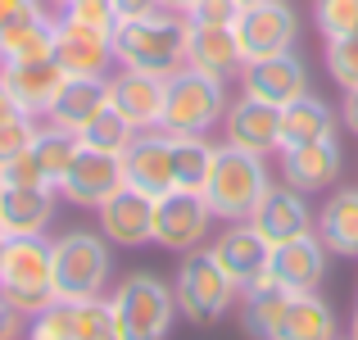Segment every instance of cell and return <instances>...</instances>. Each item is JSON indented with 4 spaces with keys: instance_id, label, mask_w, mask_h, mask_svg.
Listing matches in <instances>:
<instances>
[{
    "instance_id": "cell-30",
    "label": "cell",
    "mask_w": 358,
    "mask_h": 340,
    "mask_svg": "<svg viewBox=\"0 0 358 340\" xmlns=\"http://www.w3.org/2000/svg\"><path fill=\"white\" fill-rule=\"evenodd\" d=\"M50 55H55V14L9 27L0 36V64H27V59H50Z\"/></svg>"
},
{
    "instance_id": "cell-23",
    "label": "cell",
    "mask_w": 358,
    "mask_h": 340,
    "mask_svg": "<svg viewBox=\"0 0 358 340\" xmlns=\"http://www.w3.org/2000/svg\"><path fill=\"white\" fill-rule=\"evenodd\" d=\"M55 209H59V195L50 186H0V222H5L9 241L45 236L55 222Z\"/></svg>"
},
{
    "instance_id": "cell-24",
    "label": "cell",
    "mask_w": 358,
    "mask_h": 340,
    "mask_svg": "<svg viewBox=\"0 0 358 340\" xmlns=\"http://www.w3.org/2000/svg\"><path fill=\"white\" fill-rule=\"evenodd\" d=\"M268 340H341V323H336L331 299H327L322 290L290 295Z\"/></svg>"
},
{
    "instance_id": "cell-16",
    "label": "cell",
    "mask_w": 358,
    "mask_h": 340,
    "mask_svg": "<svg viewBox=\"0 0 358 340\" xmlns=\"http://www.w3.org/2000/svg\"><path fill=\"white\" fill-rule=\"evenodd\" d=\"M209 254L218 259V268L236 281L241 290L268 281V259H272V245L254 232L250 222H227L218 236L209 241Z\"/></svg>"
},
{
    "instance_id": "cell-31",
    "label": "cell",
    "mask_w": 358,
    "mask_h": 340,
    "mask_svg": "<svg viewBox=\"0 0 358 340\" xmlns=\"http://www.w3.org/2000/svg\"><path fill=\"white\" fill-rule=\"evenodd\" d=\"M136 141V127H131L127 118L114 109V105H105L96 113V118L87 122V127L78 132V146H87V150H100V155H127V146Z\"/></svg>"
},
{
    "instance_id": "cell-11",
    "label": "cell",
    "mask_w": 358,
    "mask_h": 340,
    "mask_svg": "<svg viewBox=\"0 0 358 340\" xmlns=\"http://www.w3.org/2000/svg\"><path fill=\"white\" fill-rule=\"evenodd\" d=\"M122 186H127V177H122V159L118 155H100V150L78 146V155H73V164L64 168L55 195H59L64 204H73V209H100V204H105L109 195H118Z\"/></svg>"
},
{
    "instance_id": "cell-10",
    "label": "cell",
    "mask_w": 358,
    "mask_h": 340,
    "mask_svg": "<svg viewBox=\"0 0 358 340\" xmlns=\"http://www.w3.org/2000/svg\"><path fill=\"white\" fill-rule=\"evenodd\" d=\"M55 64L69 78H109L114 73V32L55 14Z\"/></svg>"
},
{
    "instance_id": "cell-32",
    "label": "cell",
    "mask_w": 358,
    "mask_h": 340,
    "mask_svg": "<svg viewBox=\"0 0 358 340\" xmlns=\"http://www.w3.org/2000/svg\"><path fill=\"white\" fill-rule=\"evenodd\" d=\"M32 155H36V164H41L45 182L59 186L64 168H69L73 155H78V136L64 132V127H55V122H41V127H36V141H32Z\"/></svg>"
},
{
    "instance_id": "cell-29",
    "label": "cell",
    "mask_w": 358,
    "mask_h": 340,
    "mask_svg": "<svg viewBox=\"0 0 358 340\" xmlns=\"http://www.w3.org/2000/svg\"><path fill=\"white\" fill-rule=\"evenodd\" d=\"M168 141H173V186L177 191H204L218 146L209 136H168Z\"/></svg>"
},
{
    "instance_id": "cell-41",
    "label": "cell",
    "mask_w": 358,
    "mask_h": 340,
    "mask_svg": "<svg viewBox=\"0 0 358 340\" xmlns=\"http://www.w3.org/2000/svg\"><path fill=\"white\" fill-rule=\"evenodd\" d=\"M236 0H200V5L191 9V23H231V18H236Z\"/></svg>"
},
{
    "instance_id": "cell-5",
    "label": "cell",
    "mask_w": 358,
    "mask_h": 340,
    "mask_svg": "<svg viewBox=\"0 0 358 340\" xmlns=\"http://www.w3.org/2000/svg\"><path fill=\"white\" fill-rule=\"evenodd\" d=\"M227 82H213L195 69H182L177 78L164 82V118L159 127L168 136H209L213 127H222L227 113Z\"/></svg>"
},
{
    "instance_id": "cell-1",
    "label": "cell",
    "mask_w": 358,
    "mask_h": 340,
    "mask_svg": "<svg viewBox=\"0 0 358 340\" xmlns=\"http://www.w3.org/2000/svg\"><path fill=\"white\" fill-rule=\"evenodd\" d=\"M186 14L155 9L145 18H122L114 27V59L118 69H136L150 78H177L186 69Z\"/></svg>"
},
{
    "instance_id": "cell-39",
    "label": "cell",
    "mask_w": 358,
    "mask_h": 340,
    "mask_svg": "<svg viewBox=\"0 0 358 340\" xmlns=\"http://www.w3.org/2000/svg\"><path fill=\"white\" fill-rule=\"evenodd\" d=\"M45 14H55L45 0H0V36H5L9 27H23V23L45 18Z\"/></svg>"
},
{
    "instance_id": "cell-34",
    "label": "cell",
    "mask_w": 358,
    "mask_h": 340,
    "mask_svg": "<svg viewBox=\"0 0 358 340\" xmlns=\"http://www.w3.org/2000/svg\"><path fill=\"white\" fill-rule=\"evenodd\" d=\"M313 23L322 41H345L358 32V0H313Z\"/></svg>"
},
{
    "instance_id": "cell-3",
    "label": "cell",
    "mask_w": 358,
    "mask_h": 340,
    "mask_svg": "<svg viewBox=\"0 0 358 340\" xmlns=\"http://www.w3.org/2000/svg\"><path fill=\"white\" fill-rule=\"evenodd\" d=\"M268 186H272L268 159L245 155V150H231V146H218L209 182H204L200 195L209 200V209L218 213V222H250V213L259 209Z\"/></svg>"
},
{
    "instance_id": "cell-42",
    "label": "cell",
    "mask_w": 358,
    "mask_h": 340,
    "mask_svg": "<svg viewBox=\"0 0 358 340\" xmlns=\"http://www.w3.org/2000/svg\"><path fill=\"white\" fill-rule=\"evenodd\" d=\"M27 336V318L0 295V340H23Z\"/></svg>"
},
{
    "instance_id": "cell-15",
    "label": "cell",
    "mask_w": 358,
    "mask_h": 340,
    "mask_svg": "<svg viewBox=\"0 0 358 340\" xmlns=\"http://www.w3.org/2000/svg\"><path fill=\"white\" fill-rule=\"evenodd\" d=\"M341 168H345V155H341V141L336 136L308 141V146H295V150H277L281 182L304 191V195L331 191V186L341 182Z\"/></svg>"
},
{
    "instance_id": "cell-33",
    "label": "cell",
    "mask_w": 358,
    "mask_h": 340,
    "mask_svg": "<svg viewBox=\"0 0 358 340\" xmlns=\"http://www.w3.org/2000/svg\"><path fill=\"white\" fill-rule=\"evenodd\" d=\"M73 340H122L118 318H114V299L109 295L73 299Z\"/></svg>"
},
{
    "instance_id": "cell-40",
    "label": "cell",
    "mask_w": 358,
    "mask_h": 340,
    "mask_svg": "<svg viewBox=\"0 0 358 340\" xmlns=\"http://www.w3.org/2000/svg\"><path fill=\"white\" fill-rule=\"evenodd\" d=\"M0 177H5V186H50L45 182V173H41V164H36V155L32 150H23L18 159H9L5 168H0ZM55 191V186H50Z\"/></svg>"
},
{
    "instance_id": "cell-20",
    "label": "cell",
    "mask_w": 358,
    "mask_h": 340,
    "mask_svg": "<svg viewBox=\"0 0 358 340\" xmlns=\"http://www.w3.org/2000/svg\"><path fill=\"white\" fill-rule=\"evenodd\" d=\"M191 23V18H186ZM186 69L204 73L213 82H231L241 78L245 59H241V45L231 36V23H191L186 27Z\"/></svg>"
},
{
    "instance_id": "cell-7",
    "label": "cell",
    "mask_w": 358,
    "mask_h": 340,
    "mask_svg": "<svg viewBox=\"0 0 358 340\" xmlns=\"http://www.w3.org/2000/svg\"><path fill=\"white\" fill-rule=\"evenodd\" d=\"M173 295H177V309H182L191 323L204 327V323H218L227 309H236L241 286L218 268V259H213L209 245H204V250L182 254L177 277H173Z\"/></svg>"
},
{
    "instance_id": "cell-2",
    "label": "cell",
    "mask_w": 358,
    "mask_h": 340,
    "mask_svg": "<svg viewBox=\"0 0 358 340\" xmlns=\"http://www.w3.org/2000/svg\"><path fill=\"white\" fill-rule=\"evenodd\" d=\"M55 295L59 299H96L114 286V245L91 227H73L50 241Z\"/></svg>"
},
{
    "instance_id": "cell-48",
    "label": "cell",
    "mask_w": 358,
    "mask_h": 340,
    "mask_svg": "<svg viewBox=\"0 0 358 340\" xmlns=\"http://www.w3.org/2000/svg\"><path fill=\"white\" fill-rule=\"evenodd\" d=\"M5 245H9V236L0 232V268H5Z\"/></svg>"
},
{
    "instance_id": "cell-8",
    "label": "cell",
    "mask_w": 358,
    "mask_h": 340,
    "mask_svg": "<svg viewBox=\"0 0 358 340\" xmlns=\"http://www.w3.org/2000/svg\"><path fill=\"white\" fill-rule=\"evenodd\" d=\"M231 36L241 45V59H272V55L295 50L299 41V14L290 0H259V5H241L231 18Z\"/></svg>"
},
{
    "instance_id": "cell-22",
    "label": "cell",
    "mask_w": 358,
    "mask_h": 340,
    "mask_svg": "<svg viewBox=\"0 0 358 340\" xmlns=\"http://www.w3.org/2000/svg\"><path fill=\"white\" fill-rule=\"evenodd\" d=\"M109 105L136 132L159 127V118H164V78H150V73H136V69L109 73Z\"/></svg>"
},
{
    "instance_id": "cell-13",
    "label": "cell",
    "mask_w": 358,
    "mask_h": 340,
    "mask_svg": "<svg viewBox=\"0 0 358 340\" xmlns=\"http://www.w3.org/2000/svg\"><path fill=\"white\" fill-rule=\"evenodd\" d=\"M222 146L259 155V159L277 155L281 150V109L241 91L236 100H227V113H222Z\"/></svg>"
},
{
    "instance_id": "cell-43",
    "label": "cell",
    "mask_w": 358,
    "mask_h": 340,
    "mask_svg": "<svg viewBox=\"0 0 358 340\" xmlns=\"http://www.w3.org/2000/svg\"><path fill=\"white\" fill-rule=\"evenodd\" d=\"M155 9H164V0H114L118 23L122 18H145V14H155Z\"/></svg>"
},
{
    "instance_id": "cell-19",
    "label": "cell",
    "mask_w": 358,
    "mask_h": 340,
    "mask_svg": "<svg viewBox=\"0 0 358 340\" xmlns=\"http://www.w3.org/2000/svg\"><path fill=\"white\" fill-rule=\"evenodd\" d=\"M313 218L317 213L308 209L304 191H295V186H286V182H272L268 195L259 200V209L250 213V227L268 245H281V241H295V236L313 232Z\"/></svg>"
},
{
    "instance_id": "cell-46",
    "label": "cell",
    "mask_w": 358,
    "mask_h": 340,
    "mask_svg": "<svg viewBox=\"0 0 358 340\" xmlns=\"http://www.w3.org/2000/svg\"><path fill=\"white\" fill-rule=\"evenodd\" d=\"M195 5H200V0H164V9H173V14H191Z\"/></svg>"
},
{
    "instance_id": "cell-50",
    "label": "cell",
    "mask_w": 358,
    "mask_h": 340,
    "mask_svg": "<svg viewBox=\"0 0 358 340\" xmlns=\"http://www.w3.org/2000/svg\"><path fill=\"white\" fill-rule=\"evenodd\" d=\"M0 186H5V177H0Z\"/></svg>"
},
{
    "instance_id": "cell-28",
    "label": "cell",
    "mask_w": 358,
    "mask_h": 340,
    "mask_svg": "<svg viewBox=\"0 0 358 340\" xmlns=\"http://www.w3.org/2000/svg\"><path fill=\"white\" fill-rule=\"evenodd\" d=\"M286 299L290 295L281 286H272V281H259V286L241 290V299H236L241 332L250 336V340H268L272 327H277V318H281V309H286Z\"/></svg>"
},
{
    "instance_id": "cell-36",
    "label": "cell",
    "mask_w": 358,
    "mask_h": 340,
    "mask_svg": "<svg viewBox=\"0 0 358 340\" xmlns=\"http://www.w3.org/2000/svg\"><path fill=\"white\" fill-rule=\"evenodd\" d=\"M327 73L341 91L358 87V32L345 36V41H327Z\"/></svg>"
},
{
    "instance_id": "cell-21",
    "label": "cell",
    "mask_w": 358,
    "mask_h": 340,
    "mask_svg": "<svg viewBox=\"0 0 358 340\" xmlns=\"http://www.w3.org/2000/svg\"><path fill=\"white\" fill-rule=\"evenodd\" d=\"M0 78H5L9 96L18 100V109L32 113V118H45L59 96V87L69 82V73L50 59H27V64H0Z\"/></svg>"
},
{
    "instance_id": "cell-38",
    "label": "cell",
    "mask_w": 358,
    "mask_h": 340,
    "mask_svg": "<svg viewBox=\"0 0 358 340\" xmlns=\"http://www.w3.org/2000/svg\"><path fill=\"white\" fill-rule=\"evenodd\" d=\"M59 14L78 18V23H91V27H105V32H114V27H118L114 0H64Z\"/></svg>"
},
{
    "instance_id": "cell-4",
    "label": "cell",
    "mask_w": 358,
    "mask_h": 340,
    "mask_svg": "<svg viewBox=\"0 0 358 340\" xmlns=\"http://www.w3.org/2000/svg\"><path fill=\"white\" fill-rule=\"evenodd\" d=\"M109 299H114L122 340H168L177 313H182L173 286L164 277H155V272H127Z\"/></svg>"
},
{
    "instance_id": "cell-9",
    "label": "cell",
    "mask_w": 358,
    "mask_h": 340,
    "mask_svg": "<svg viewBox=\"0 0 358 340\" xmlns=\"http://www.w3.org/2000/svg\"><path fill=\"white\" fill-rule=\"evenodd\" d=\"M218 227V213L209 209L200 191H168L155 200V245L173 254H191V250H204V241L213 236Z\"/></svg>"
},
{
    "instance_id": "cell-27",
    "label": "cell",
    "mask_w": 358,
    "mask_h": 340,
    "mask_svg": "<svg viewBox=\"0 0 358 340\" xmlns=\"http://www.w3.org/2000/svg\"><path fill=\"white\" fill-rule=\"evenodd\" d=\"M336 113L322 96H299L295 105L281 109V150H295V146H308V141H322V136H336Z\"/></svg>"
},
{
    "instance_id": "cell-6",
    "label": "cell",
    "mask_w": 358,
    "mask_h": 340,
    "mask_svg": "<svg viewBox=\"0 0 358 340\" xmlns=\"http://www.w3.org/2000/svg\"><path fill=\"white\" fill-rule=\"evenodd\" d=\"M0 295L23 318L41 313L55 295V263H50V236H18L5 245V268H0Z\"/></svg>"
},
{
    "instance_id": "cell-35",
    "label": "cell",
    "mask_w": 358,
    "mask_h": 340,
    "mask_svg": "<svg viewBox=\"0 0 358 340\" xmlns=\"http://www.w3.org/2000/svg\"><path fill=\"white\" fill-rule=\"evenodd\" d=\"M23 340H73V299H50L41 313H32Z\"/></svg>"
},
{
    "instance_id": "cell-49",
    "label": "cell",
    "mask_w": 358,
    "mask_h": 340,
    "mask_svg": "<svg viewBox=\"0 0 358 340\" xmlns=\"http://www.w3.org/2000/svg\"><path fill=\"white\" fill-rule=\"evenodd\" d=\"M236 5H259V0H236Z\"/></svg>"
},
{
    "instance_id": "cell-14",
    "label": "cell",
    "mask_w": 358,
    "mask_h": 340,
    "mask_svg": "<svg viewBox=\"0 0 358 340\" xmlns=\"http://www.w3.org/2000/svg\"><path fill=\"white\" fill-rule=\"evenodd\" d=\"M241 91L268 100V105H277V109H286V105H295L299 96L313 91V78H308V64L299 59L295 50H286V55H272V59L245 64L241 69Z\"/></svg>"
},
{
    "instance_id": "cell-47",
    "label": "cell",
    "mask_w": 358,
    "mask_h": 340,
    "mask_svg": "<svg viewBox=\"0 0 358 340\" xmlns=\"http://www.w3.org/2000/svg\"><path fill=\"white\" fill-rule=\"evenodd\" d=\"M345 340H358V309H354V318H350V332H345Z\"/></svg>"
},
{
    "instance_id": "cell-25",
    "label": "cell",
    "mask_w": 358,
    "mask_h": 340,
    "mask_svg": "<svg viewBox=\"0 0 358 340\" xmlns=\"http://www.w3.org/2000/svg\"><path fill=\"white\" fill-rule=\"evenodd\" d=\"M313 232L336 259H358V186H336L313 218Z\"/></svg>"
},
{
    "instance_id": "cell-18",
    "label": "cell",
    "mask_w": 358,
    "mask_h": 340,
    "mask_svg": "<svg viewBox=\"0 0 358 340\" xmlns=\"http://www.w3.org/2000/svg\"><path fill=\"white\" fill-rule=\"evenodd\" d=\"M96 232L105 236L109 245L118 250H141V245L155 241V200L131 186H122L118 195H109L105 204L96 209Z\"/></svg>"
},
{
    "instance_id": "cell-17",
    "label": "cell",
    "mask_w": 358,
    "mask_h": 340,
    "mask_svg": "<svg viewBox=\"0 0 358 340\" xmlns=\"http://www.w3.org/2000/svg\"><path fill=\"white\" fill-rule=\"evenodd\" d=\"M122 177H127L131 191L150 195V200L173 191V141H168L164 127L136 132V141L122 155Z\"/></svg>"
},
{
    "instance_id": "cell-37",
    "label": "cell",
    "mask_w": 358,
    "mask_h": 340,
    "mask_svg": "<svg viewBox=\"0 0 358 340\" xmlns=\"http://www.w3.org/2000/svg\"><path fill=\"white\" fill-rule=\"evenodd\" d=\"M36 127H41V118H32V113H18V118L0 122V168H5L9 159H18L23 150H32Z\"/></svg>"
},
{
    "instance_id": "cell-44",
    "label": "cell",
    "mask_w": 358,
    "mask_h": 340,
    "mask_svg": "<svg viewBox=\"0 0 358 340\" xmlns=\"http://www.w3.org/2000/svg\"><path fill=\"white\" fill-rule=\"evenodd\" d=\"M336 113H341V122L358 136V87H354V91H345V100H341V109H336Z\"/></svg>"
},
{
    "instance_id": "cell-12",
    "label": "cell",
    "mask_w": 358,
    "mask_h": 340,
    "mask_svg": "<svg viewBox=\"0 0 358 340\" xmlns=\"http://www.w3.org/2000/svg\"><path fill=\"white\" fill-rule=\"evenodd\" d=\"M331 259H336V254L322 245V236H317V232H304V236H295V241L272 245L268 281H272V286H281L286 295H308V290H322Z\"/></svg>"
},
{
    "instance_id": "cell-45",
    "label": "cell",
    "mask_w": 358,
    "mask_h": 340,
    "mask_svg": "<svg viewBox=\"0 0 358 340\" xmlns=\"http://www.w3.org/2000/svg\"><path fill=\"white\" fill-rule=\"evenodd\" d=\"M18 113H23V109H18V100H14V96H9V87H5V78H0V122H9V118H18Z\"/></svg>"
},
{
    "instance_id": "cell-26",
    "label": "cell",
    "mask_w": 358,
    "mask_h": 340,
    "mask_svg": "<svg viewBox=\"0 0 358 340\" xmlns=\"http://www.w3.org/2000/svg\"><path fill=\"white\" fill-rule=\"evenodd\" d=\"M105 105H109V78H69L41 122H55V127H64V132L78 136Z\"/></svg>"
}]
</instances>
